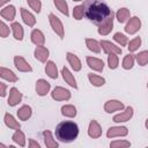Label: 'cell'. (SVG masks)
Listing matches in <instances>:
<instances>
[{
    "label": "cell",
    "instance_id": "obj_3",
    "mask_svg": "<svg viewBox=\"0 0 148 148\" xmlns=\"http://www.w3.org/2000/svg\"><path fill=\"white\" fill-rule=\"evenodd\" d=\"M49 21H50V24H51L53 31L62 39L65 37V28H64L62 22L60 21V18L58 16H56L53 13H50L49 14Z\"/></svg>",
    "mask_w": 148,
    "mask_h": 148
},
{
    "label": "cell",
    "instance_id": "obj_45",
    "mask_svg": "<svg viewBox=\"0 0 148 148\" xmlns=\"http://www.w3.org/2000/svg\"><path fill=\"white\" fill-rule=\"evenodd\" d=\"M10 0H0V6H3L5 3H7V2H9Z\"/></svg>",
    "mask_w": 148,
    "mask_h": 148
},
{
    "label": "cell",
    "instance_id": "obj_39",
    "mask_svg": "<svg viewBox=\"0 0 148 148\" xmlns=\"http://www.w3.org/2000/svg\"><path fill=\"white\" fill-rule=\"evenodd\" d=\"M113 39H114L120 46H126V45L128 44V38H127L124 34H121V32H116V34L113 35Z\"/></svg>",
    "mask_w": 148,
    "mask_h": 148
},
{
    "label": "cell",
    "instance_id": "obj_17",
    "mask_svg": "<svg viewBox=\"0 0 148 148\" xmlns=\"http://www.w3.org/2000/svg\"><path fill=\"white\" fill-rule=\"evenodd\" d=\"M66 59H67L68 64L71 65V67H72L75 72L81 71L82 65H81V61H80V59H79V57H77V56H75L74 53L67 52V53H66Z\"/></svg>",
    "mask_w": 148,
    "mask_h": 148
},
{
    "label": "cell",
    "instance_id": "obj_11",
    "mask_svg": "<svg viewBox=\"0 0 148 148\" xmlns=\"http://www.w3.org/2000/svg\"><path fill=\"white\" fill-rule=\"evenodd\" d=\"M14 65H15L16 69H18L20 72H31L32 71L29 62L21 56H15L14 57Z\"/></svg>",
    "mask_w": 148,
    "mask_h": 148
},
{
    "label": "cell",
    "instance_id": "obj_43",
    "mask_svg": "<svg viewBox=\"0 0 148 148\" xmlns=\"http://www.w3.org/2000/svg\"><path fill=\"white\" fill-rule=\"evenodd\" d=\"M6 89H7L6 83L0 82V95H1V97H5L6 96Z\"/></svg>",
    "mask_w": 148,
    "mask_h": 148
},
{
    "label": "cell",
    "instance_id": "obj_35",
    "mask_svg": "<svg viewBox=\"0 0 148 148\" xmlns=\"http://www.w3.org/2000/svg\"><path fill=\"white\" fill-rule=\"evenodd\" d=\"M134 61H135V57L133 56V54H127V56H125V58H124V60H123V68L124 69H131L133 66H134Z\"/></svg>",
    "mask_w": 148,
    "mask_h": 148
},
{
    "label": "cell",
    "instance_id": "obj_29",
    "mask_svg": "<svg viewBox=\"0 0 148 148\" xmlns=\"http://www.w3.org/2000/svg\"><path fill=\"white\" fill-rule=\"evenodd\" d=\"M86 45L94 53H99L101 52V49H102L101 42H98L94 38H86Z\"/></svg>",
    "mask_w": 148,
    "mask_h": 148
},
{
    "label": "cell",
    "instance_id": "obj_20",
    "mask_svg": "<svg viewBox=\"0 0 148 148\" xmlns=\"http://www.w3.org/2000/svg\"><path fill=\"white\" fill-rule=\"evenodd\" d=\"M31 42L36 46L44 45V43H45V36H44V34L39 29H34L31 31Z\"/></svg>",
    "mask_w": 148,
    "mask_h": 148
},
{
    "label": "cell",
    "instance_id": "obj_36",
    "mask_svg": "<svg viewBox=\"0 0 148 148\" xmlns=\"http://www.w3.org/2000/svg\"><path fill=\"white\" fill-rule=\"evenodd\" d=\"M135 59H136V61H138V64L140 66H146L148 64V51L145 50V51L139 52L135 56Z\"/></svg>",
    "mask_w": 148,
    "mask_h": 148
},
{
    "label": "cell",
    "instance_id": "obj_32",
    "mask_svg": "<svg viewBox=\"0 0 148 148\" xmlns=\"http://www.w3.org/2000/svg\"><path fill=\"white\" fill-rule=\"evenodd\" d=\"M88 79H89V82L95 87H102L105 83V79L103 76H99V75H96L92 73L88 74Z\"/></svg>",
    "mask_w": 148,
    "mask_h": 148
},
{
    "label": "cell",
    "instance_id": "obj_40",
    "mask_svg": "<svg viewBox=\"0 0 148 148\" xmlns=\"http://www.w3.org/2000/svg\"><path fill=\"white\" fill-rule=\"evenodd\" d=\"M130 146H131V142L127 140H116V141H112L110 143L111 148H126Z\"/></svg>",
    "mask_w": 148,
    "mask_h": 148
},
{
    "label": "cell",
    "instance_id": "obj_37",
    "mask_svg": "<svg viewBox=\"0 0 148 148\" xmlns=\"http://www.w3.org/2000/svg\"><path fill=\"white\" fill-rule=\"evenodd\" d=\"M141 45V38L140 37H135L133 39H131L127 44V49L130 52H135Z\"/></svg>",
    "mask_w": 148,
    "mask_h": 148
},
{
    "label": "cell",
    "instance_id": "obj_14",
    "mask_svg": "<svg viewBox=\"0 0 148 148\" xmlns=\"http://www.w3.org/2000/svg\"><path fill=\"white\" fill-rule=\"evenodd\" d=\"M88 135L92 139H98L102 135V127L101 125L96 121V120H91L89 123V127H88Z\"/></svg>",
    "mask_w": 148,
    "mask_h": 148
},
{
    "label": "cell",
    "instance_id": "obj_7",
    "mask_svg": "<svg viewBox=\"0 0 148 148\" xmlns=\"http://www.w3.org/2000/svg\"><path fill=\"white\" fill-rule=\"evenodd\" d=\"M22 97H23V96H22V92H21L17 88L13 87V88H10V90H9V97H8L7 103H8L9 106H16L18 103H21Z\"/></svg>",
    "mask_w": 148,
    "mask_h": 148
},
{
    "label": "cell",
    "instance_id": "obj_4",
    "mask_svg": "<svg viewBox=\"0 0 148 148\" xmlns=\"http://www.w3.org/2000/svg\"><path fill=\"white\" fill-rule=\"evenodd\" d=\"M113 17H114V14L112 13L105 21H103L101 24H98V34L102 35V36H106L111 32V30L113 29Z\"/></svg>",
    "mask_w": 148,
    "mask_h": 148
},
{
    "label": "cell",
    "instance_id": "obj_13",
    "mask_svg": "<svg viewBox=\"0 0 148 148\" xmlns=\"http://www.w3.org/2000/svg\"><path fill=\"white\" fill-rule=\"evenodd\" d=\"M86 60H87V65L92 71L102 72L104 69V62H103L102 59H98V58H95V57H87Z\"/></svg>",
    "mask_w": 148,
    "mask_h": 148
},
{
    "label": "cell",
    "instance_id": "obj_8",
    "mask_svg": "<svg viewBox=\"0 0 148 148\" xmlns=\"http://www.w3.org/2000/svg\"><path fill=\"white\" fill-rule=\"evenodd\" d=\"M124 108H125L124 104L118 99H110V101L105 102V104H104V110L108 113H113L116 111H120Z\"/></svg>",
    "mask_w": 148,
    "mask_h": 148
},
{
    "label": "cell",
    "instance_id": "obj_33",
    "mask_svg": "<svg viewBox=\"0 0 148 148\" xmlns=\"http://www.w3.org/2000/svg\"><path fill=\"white\" fill-rule=\"evenodd\" d=\"M54 2V6L57 7V9L62 13L65 16H68L69 15V12H68V5L65 0H53Z\"/></svg>",
    "mask_w": 148,
    "mask_h": 148
},
{
    "label": "cell",
    "instance_id": "obj_47",
    "mask_svg": "<svg viewBox=\"0 0 148 148\" xmlns=\"http://www.w3.org/2000/svg\"><path fill=\"white\" fill-rule=\"evenodd\" d=\"M73 1H83V0H73Z\"/></svg>",
    "mask_w": 148,
    "mask_h": 148
},
{
    "label": "cell",
    "instance_id": "obj_25",
    "mask_svg": "<svg viewBox=\"0 0 148 148\" xmlns=\"http://www.w3.org/2000/svg\"><path fill=\"white\" fill-rule=\"evenodd\" d=\"M0 76L3 80H7L9 82H16L18 80V77L16 76V74L13 71H10L8 68H5V67H1L0 68Z\"/></svg>",
    "mask_w": 148,
    "mask_h": 148
},
{
    "label": "cell",
    "instance_id": "obj_9",
    "mask_svg": "<svg viewBox=\"0 0 148 148\" xmlns=\"http://www.w3.org/2000/svg\"><path fill=\"white\" fill-rule=\"evenodd\" d=\"M128 134V130L126 126H114L110 127L106 132V136L110 138H116V136H126Z\"/></svg>",
    "mask_w": 148,
    "mask_h": 148
},
{
    "label": "cell",
    "instance_id": "obj_5",
    "mask_svg": "<svg viewBox=\"0 0 148 148\" xmlns=\"http://www.w3.org/2000/svg\"><path fill=\"white\" fill-rule=\"evenodd\" d=\"M51 97L56 101H68L71 98V91L62 87H56L51 92Z\"/></svg>",
    "mask_w": 148,
    "mask_h": 148
},
{
    "label": "cell",
    "instance_id": "obj_38",
    "mask_svg": "<svg viewBox=\"0 0 148 148\" xmlns=\"http://www.w3.org/2000/svg\"><path fill=\"white\" fill-rule=\"evenodd\" d=\"M83 16H84V8H83V5L75 6L74 9H73V17H74L76 21H80V20H82Z\"/></svg>",
    "mask_w": 148,
    "mask_h": 148
},
{
    "label": "cell",
    "instance_id": "obj_10",
    "mask_svg": "<svg viewBox=\"0 0 148 148\" xmlns=\"http://www.w3.org/2000/svg\"><path fill=\"white\" fill-rule=\"evenodd\" d=\"M34 56L35 58L40 61V62H46L49 56H50V51L47 47H45L44 45H39V46H36L35 51H34Z\"/></svg>",
    "mask_w": 148,
    "mask_h": 148
},
{
    "label": "cell",
    "instance_id": "obj_30",
    "mask_svg": "<svg viewBox=\"0 0 148 148\" xmlns=\"http://www.w3.org/2000/svg\"><path fill=\"white\" fill-rule=\"evenodd\" d=\"M12 140L15 143H17L18 146H21V147L25 146V135L21 130H15L14 134L12 135Z\"/></svg>",
    "mask_w": 148,
    "mask_h": 148
},
{
    "label": "cell",
    "instance_id": "obj_16",
    "mask_svg": "<svg viewBox=\"0 0 148 148\" xmlns=\"http://www.w3.org/2000/svg\"><path fill=\"white\" fill-rule=\"evenodd\" d=\"M50 88H51V86L46 80H44V79L37 80V82H36V92H37V95L45 96L50 91Z\"/></svg>",
    "mask_w": 148,
    "mask_h": 148
},
{
    "label": "cell",
    "instance_id": "obj_26",
    "mask_svg": "<svg viewBox=\"0 0 148 148\" xmlns=\"http://www.w3.org/2000/svg\"><path fill=\"white\" fill-rule=\"evenodd\" d=\"M12 31H13V36L16 40H22L23 39V36H24V31H23V28L22 25L18 23V22H13L12 25Z\"/></svg>",
    "mask_w": 148,
    "mask_h": 148
},
{
    "label": "cell",
    "instance_id": "obj_46",
    "mask_svg": "<svg viewBox=\"0 0 148 148\" xmlns=\"http://www.w3.org/2000/svg\"><path fill=\"white\" fill-rule=\"evenodd\" d=\"M145 126H146V128H147V130H148V119H147V120H146V123H145Z\"/></svg>",
    "mask_w": 148,
    "mask_h": 148
},
{
    "label": "cell",
    "instance_id": "obj_12",
    "mask_svg": "<svg viewBox=\"0 0 148 148\" xmlns=\"http://www.w3.org/2000/svg\"><path fill=\"white\" fill-rule=\"evenodd\" d=\"M132 117H133V108L132 106H127L124 112H120V113L113 116L112 120L114 123H125V121H128Z\"/></svg>",
    "mask_w": 148,
    "mask_h": 148
},
{
    "label": "cell",
    "instance_id": "obj_41",
    "mask_svg": "<svg viewBox=\"0 0 148 148\" xmlns=\"http://www.w3.org/2000/svg\"><path fill=\"white\" fill-rule=\"evenodd\" d=\"M28 5L30 6V8L36 12V13H40V9H42V2L39 0H27Z\"/></svg>",
    "mask_w": 148,
    "mask_h": 148
},
{
    "label": "cell",
    "instance_id": "obj_48",
    "mask_svg": "<svg viewBox=\"0 0 148 148\" xmlns=\"http://www.w3.org/2000/svg\"><path fill=\"white\" fill-rule=\"evenodd\" d=\"M147 88H148V83H147Z\"/></svg>",
    "mask_w": 148,
    "mask_h": 148
},
{
    "label": "cell",
    "instance_id": "obj_22",
    "mask_svg": "<svg viewBox=\"0 0 148 148\" xmlns=\"http://www.w3.org/2000/svg\"><path fill=\"white\" fill-rule=\"evenodd\" d=\"M31 114H32V109H31V106H29V105H22V106L17 110V118H18L20 120L25 121V120H28V119L31 117Z\"/></svg>",
    "mask_w": 148,
    "mask_h": 148
},
{
    "label": "cell",
    "instance_id": "obj_23",
    "mask_svg": "<svg viewBox=\"0 0 148 148\" xmlns=\"http://www.w3.org/2000/svg\"><path fill=\"white\" fill-rule=\"evenodd\" d=\"M3 120H5V124L7 127H9L10 130H20L21 128V125L20 123L14 118L13 114L10 113H5V117H3Z\"/></svg>",
    "mask_w": 148,
    "mask_h": 148
},
{
    "label": "cell",
    "instance_id": "obj_1",
    "mask_svg": "<svg viewBox=\"0 0 148 148\" xmlns=\"http://www.w3.org/2000/svg\"><path fill=\"white\" fill-rule=\"evenodd\" d=\"M83 8L84 16L97 25L112 14V10L103 0H84Z\"/></svg>",
    "mask_w": 148,
    "mask_h": 148
},
{
    "label": "cell",
    "instance_id": "obj_6",
    "mask_svg": "<svg viewBox=\"0 0 148 148\" xmlns=\"http://www.w3.org/2000/svg\"><path fill=\"white\" fill-rule=\"evenodd\" d=\"M140 28H141V20L138 16H133L127 21L125 31L130 35H134L140 30Z\"/></svg>",
    "mask_w": 148,
    "mask_h": 148
},
{
    "label": "cell",
    "instance_id": "obj_18",
    "mask_svg": "<svg viewBox=\"0 0 148 148\" xmlns=\"http://www.w3.org/2000/svg\"><path fill=\"white\" fill-rule=\"evenodd\" d=\"M61 75H62V79L65 80L66 83H68L72 88L74 89H77V84H76V80L74 77V75L69 72V69L67 67H62L61 68Z\"/></svg>",
    "mask_w": 148,
    "mask_h": 148
},
{
    "label": "cell",
    "instance_id": "obj_2",
    "mask_svg": "<svg viewBox=\"0 0 148 148\" xmlns=\"http://www.w3.org/2000/svg\"><path fill=\"white\" fill-rule=\"evenodd\" d=\"M56 138L60 141V142H72L74 141L77 135H79V126L76 123L71 121V120H65L61 121L57 125L56 127Z\"/></svg>",
    "mask_w": 148,
    "mask_h": 148
},
{
    "label": "cell",
    "instance_id": "obj_28",
    "mask_svg": "<svg viewBox=\"0 0 148 148\" xmlns=\"http://www.w3.org/2000/svg\"><path fill=\"white\" fill-rule=\"evenodd\" d=\"M45 72L47 74L49 77L51 79H57L58 77V68H57V65L53 62V61H46V65H45Z\"/></svg>",
    "mask_w": 148,
    "mask_h": 148
},
{
    "label": "cell",
    "instance_id": "obj_42",
    "mask_svg": "<svg viewBox=\"0 0 148 148\" xmlns=\"http://www.w3.org/2000/svg\"><path fill=\"white\" fill-rule=\"evenodd\" d=\"M9 32H10L9 27H8L3 21H1V22H0V36H1L2 38H6V37L9 35Z\"/></svg>",
    "mask_w": 148,
    "mask_h": 148
},
{
    "label": "cell",
    "instance_id": "obj_15",
    "mask_svg": "<svg viewBox=\"0 0 148 148\" xmlns=\"http://www.w3.org/2000/svg\"><path fill=\"white\" fill-rule=\"evenodd\" d=\"M101 46L103 49V51L106 53V54H110V53H114V54H120L121 53V47L112 44L111 42L109 40H101Z\"/></svg>",
    "mask_w": 148,
    "mask_h": 148
},
{
    "label": "cell",
    "instance_id": "obj_44",
    "mask_svg": "<svg viewBox=\"0 0 148 148\" xmlns=\"http://www.w3.org/2000/svg\"><path fill=\"white\" fill-rule=\"evenodd\" d=\"M29 147L30 148H40V145L37 141H35L34 139H29Z\"/></svg>",
    "mask_w": 148,
    "mask_h": 148
},
{
    "label": "cell",
    "instance_id": "obj_24",
    "mask_svg": "<svg viewBox=\"0 0 148 148\" xmlns=\"http://www.w3.org/2000/svg\"><path fill=\"white\" fill-rule=\"evenodd\" d=\"M116 18L118 20V22L119 23H125V22H127L130 18H131V12H130V9H127V8H119L118 10H117V13H116Z\"/></svg>",
    "mask_w": 148,
    "mask_h": 148
},
{
    "label": "cell",
    "instance_id": "obj_21",
    "mask_svg": "<svg viewBox=\"0 0 148 148\" xmlns=\"http://www.w3.org/2000/svg\"><path fill=\"white\" fill-rule=\"evenodd\" d=\"M21 16H22V20L23 22L28 25V27H34L36 24V18L35 16L25 8H21Z\"/></svg>",
    "mask_w": 148,
    "mask_h": 148
},
{
    "label": "cell",
    "instance_id": "obj_34",
    "mask_svg": "<svg viewBox=\"0 0 148 148\" xmlns=\"http://www.w3.org/2000/svg\"><path fill=\"white\" fill-rule=\"evenodd\" d=\"M108 65L110 69H116L119 65V59H118V54L114 53H110L108 54Z\"/></svg>",
    "mask_w": 148,
    "mask_h": 148
},
{
    "label": "cell",
    "instance_id": "obj_31",
    "mask_svg": "<svg viewBox=\"0 0 148 148\" xmlns=\"http://www.w3.org/2000/svg\"><path fill=\"white\" fill-rule=\"evenodd\" d=\"M61 113L62 116L65 117H68V118H74L76 116V108L72 104H66L64 106H61Z\"/></svg>",
    "mask_w": 148,
    "mask_h": 148
},
{
    "label": "cell",
    "instance_id": "obj_27",
    "mask_svg": "<svg viewBox=\"0 0 148 148\" xmlns=\"http://www.w3.org/2000/svg\"><path fill=\"white\" fill-rule=\"evenodd\" d=\"M43 138H44V143L47 148H58L59 143L53 139L52 133L50 131H44L43 132Z\"/></svg>",
    "mask_w": 148,
    "mask_h": 148
},
{
    "label": "cell",
    "instance_id": "obj_19",
    "mask_svg": "<svg viewBox=\"0 0 148 148\" xmlns=\"http://www.w3.org/2000/svg\"><path fill=\"white\" fill-rule=\"evenodd\" d=\"M0 15L2 18L7 20V21H13L15 18V15H16V9L14 6L9 5L7 7H3L0 12Z\"/></svg>",
    "mask_w": 148,
    "mask_h": 148
}]
</instances>
